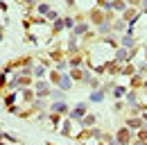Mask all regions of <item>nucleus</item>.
I'll return each mask as SVG.
<instances>
[{
  "label": "nucleus",
  "mask_w": 147,
  "mask_h": 145,
  "mask_svg": "<svg viewBox=\"0 0 147 145\" xmlns=\"http://www.w3.org/2000/svg\"><path fill=\"white\" fill-rule=\"evenodd\" d=\"M52 111H55V113H63V111H66V104H63V102H55V104H52Z\"/></svg>",
  "instance_id": "f03ea898"
},
{
  "label": "nucleus",
  "mask_w": 147,
  "mask_h": 145,
  "mask_svg": "<svg viewBox=\"0 0 147 145\" xmlns=\"http://www.w3.org/2000/svg\"><path fill=\"white\" fill-rule=\"evenodd\" d=\"M115 95H118V98H120V95H125V89H122V86H118V89H115Z\"/></svg>",
  "instance_id": "1a4fd4ad"
},
{
  "label": "nucleus",
  "mask_w": 147,
  "mask_h": 145,
  "mask_svg": "<svg viewBox=\"0 0 147 145\" xmlns=\"http://www.w3.org/2000/svg\"><path fill=\"white\" fill-rule=\"evenodd\" d=\"M122 43L129 48V45H134V39H131V36H125V39H122Z\"/></svg>",
  "instance_id": "6e6552de"
},
{
  "label": "nucleus",
  "mask_w": 147,
  "mask_h": 145,
  "mask_svg": "<svg viewBox=\"0 0 147 145\" xmlns=\"http://www.w3.org/2000/svg\"><path fill=\"white\" fill-rule=\"evenodd\" d=\"M102 98H104V93H102V91H97V93L93 91V93H91V100H93V102H100Z\"/></svg>",
  "instance_id": "39448f33"
},
{
  "label": "nucleus",
  "mask_w": 147,
  "mask_h": 145,
  "mask_svg": "<svg viewBox=\"0 0 147 145\" xmlns=\"http://www.w3.org/2000/svg\"><path fill=\"white\" fill-rule=\"evenodd\" d=\"M59 84H61V89H70V79L63 75V77H59Z\"/></svg>",
  "instance_id": "20e7f679"
},
{
  "label": "nucleus",
  "mask_w": 147,
  "mask_h": 145,
  "mask_svg": "<svg viewBox=\"0 0 147 145\" xmlns=\"http://www.w3.org/2000/svg\"><path fill=\"white\" fill-rule=\"evenodd\" d=\"M25 2H27V5H34V0H25Z\"/></svg>",
  "instance_id": "9d476101"
},
{
  "label": "nucleus",
  "mask_w": 147,
  "mask_h": 145,
  "mask_svg": "<svg viewBox=\"0 0 147 145\" xmlns=\"http://www.w3.org/2000/svg\"><path fill=\"white\" fill-rule=\"evenodd\" d=\"M34 75H36V77H45V66H36V68H34Z\"/></svg>",
  "instance_id": "423d86ee"
},
{
  "label": "nucleus",
  "mask_w": 147,
  "mask_h": 145,
  "mask_svg": "<svg viewBox=\"0 0 147 145\" xmlns=\"http://www.w3.org/2000/svg\"><path fill=\"white\" fill-rule=\"evenodd\" d=\"M84 113H86V104H79V107L75 109V111L70 113V116H73V118H82Z\"/></svg>",
  "instance_id": "f257e3e1"
},
{
  "label": "nucleus",
  "mask_w": 147,
  "mask_h": 145,
  "mask_svg": "<svg viewBox=\"0 0 147 145\" xmlns=\"http://www.w3.org/2000/svg\"><path fill=\"white\" fill-rule=\"evenodd\" d=\"M127 59V50H118V54H115V61H125Z\"/></svg>",
  "instance_id": "0eeeda50"
},
{
  "label": "nucleus",
  "mask_w": 147,
  "mask_h": 145,
  "mask_svg": "<svg viewBox=\"0 0 147 145\" xmlns=\"http://www.w3.org/2000/svg\"><path fill=\"white\" fill-rule=\"evenodd\" d=\"M36 91H38V95H45V93H48V84H45V82H38Z\"/></svg>",
  "instance_id": "7ed1b4c3"
},
{
  "label": "nucleus",
  "mask_w": 147,
  "mask_h": 145,
  "mask_svg": "<svg viewBox=\"0 0 147 145\" xmlns=\"http://www.w3.org/2000/svg\"><path fill=\"white\" fill-rule=\"evenodd\" d=\"M143 7H145V9H147V0H143Z\"/></svg>",
  "instance_id": "9b49d317"
}]
</instances>
